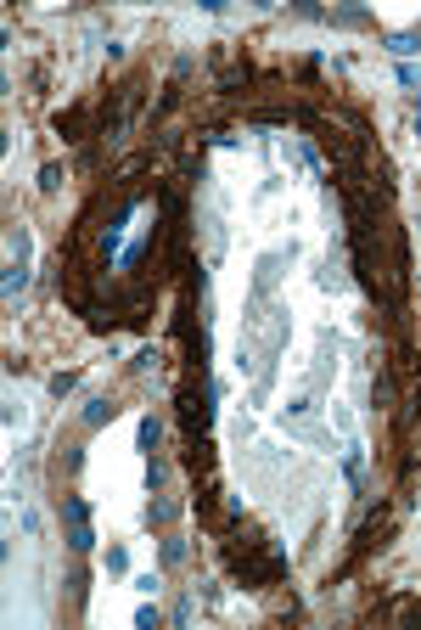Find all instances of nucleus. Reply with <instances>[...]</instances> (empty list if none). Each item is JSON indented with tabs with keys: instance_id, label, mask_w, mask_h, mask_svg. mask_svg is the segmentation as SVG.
<instances>
[{
	"instance_id": "nucleus-1",
	"label": "nucleus",
	"mask_w": 421,
	"mask_h": 630,
	"mask_svg": "<svg viewBox=\"0 0 421 630\" xmlns=\"http://www.w3.org/2000/svg\"><path fill=\"white\" fill-rule=\"evenodd\" d=\"M28 287V231L11 226L6 231V304H17Z\"/></svg>"
},
{
	"instance_id": "nucleus-2",
	"label": "nucleus",
	"mask_w": 421,
	"mask_h": 630,
	"mask_svg": "<svg viewBox=\"0 0 421 630\" xmlns=\"http://www.w3.org/2000/svg\"><path fill=\"white\" fill-rule=\"evenodd\" d=\"M62 524H68V551H90V546H96V529H90V507H84V495H68V501H62Z\"/></svg>"
},
{
	"instance_id": "nucleus-3",
	"label": "nucleus",
	"mask_w": 421,
	"mask_h": 630,
	"mask_svg": "<svg viewBox=\"0 0 421 630\" xmlns=\"http://www.w3.org/2000/svg\"><path fill=\"white\" fill-rule=\"evenodd\" d=\"M113 411H118V405H113L107 394H90V399H84V428H101V422H113Z\"/></svg>"
},
{
	"instance_id": "nucleus-4",
	"label": "nucleus",
	"mask_w": 421,
	"mask_h": 630,
	"mask_svg": "<svg viewBox=\"0 0 421 630\" xmlns=\"http://www.w3.org/2000/svg\"><path fill=\"white\" fill-rule=\"evenodd\" d=\"M388 51L393 57H421V34H388Z\"/></svg>"
},
{
	"instance_id": "nucleus-5",
	"label": "nucleus",
	"mask_w": 421,
	"mask_h": 630,
	"mask_svg": "<svg viewBox=\"0 0 421 630\" xmlns=\"http://www.w3.org/2000/svg\"><path fill=\"white\" fill-rule=\"evenodd\" d=\"M140 451H146V456L157 451V416H140Z\"/></svg>"
},
{
	"instance_id": "nucleus-6",
	"label": "nucleus",
	"mask_w": 421,
	"mask_h": 630,
	"mask_svg": "<svg viewBox=\"0 0 421 630\" xmlns=\"http://www.w3.org/2000/svg\"><path fill=\"white\" fill-rule=\"evenodd\" d=\"M135 625H140V630H157V625H163V614L146 602V608H135Z\"/></svg>"
},
{
	"instance_id": "nucleus-7",
	"label": "nucleus",
	"mask_w": 421,
	"mask_h": 630,
	"mask_svg": "<svg viewBox=\"0 0 421 630\" xmlns=\"http://www.w3.org/2000/svg\"><path fill=\"white\" fill-rule=\"evenodd\" d=\"M57 186H62V169L45 163V169H40V192H57Z\"/></svg>"
},
{
	"instance_id": "nucleus-8",
	"label": "nucleus",
	"mask_w": 421,
	"mask_h": 630,
	"mask_svg": "<svg viewBox=\"0 0 421 630\" xmlns=\"http://www.w3.org/2000/svg\"><path fill=\"white\" fill-rule=\"evenodd\" d=\"M135 591H140V597H157V591H163V580H157V574H135Z\"/></svg>"
},
{
	"instance_id": "nucleus-9",
	"label": "nucleus",
	"mask_w": 421,
	"mask_h": 630,
	"mask_svg": "<svg viewBox=\"0 0 421 630\" xmlns=\"http://www.w3.org/2000/svg\"><path fill=\"white\" fill-rule=\"evenodd\" d=\"M146 518H152V524H169V518H174V501H152V512H146Z\"/></svg>"
},
{
	"instance_id": "nucleus-10",
	"label": "nucleus",
	"mask_w": 421,
	"mask_h": 630,
	"mask_svg": "<svg viewBox=\"0 0 421 630\" xmlns=\"http://www.w3.org/2000/svg\"><path fill=\"white\" fill-rule=\"evenodd\" d=\"M180 557H186V541H180V535H174V541H163V563H180Z\"/></svg>"
},
{
	"instance_id": "nucleus-11",
	"label": "nucleus",
	"mask_w": 421,
	"mask_h": 630,
	"mask_svg": "<svg viewBox=\"0 0 421 630\" xmlns=\"http://www.w3.org/2000/svg\"><path fill=\"white\" fill-rule=\"evenodd\" d=\"M73 383H79V372H57V377H51V394H68Z\"/></svg>"
},
{
	"instance_id": "nucleus-12",
	"label": "nucleus",
	"mask_w": 421,
	"mask_h": 630,
	"mask_svg": "<svg viewBox=\"0 0 421 630\" xmlns=\"http://www.w3.org/2000/svg\"><path fill=\"white\" fill-rule=\"evenodd\" d=\"M124 563H130V557H124V546L107 551V574H124Z\"/></svg>"
},
{
	"instance_id": "nucleus-13",
	"label": "nucleus",
	"mask_w": 421,
	"mask_h": 630,
	"mask_svg": "<svg viewBox=\"0 0 421 630\" xmlns=\"http://www.w3.org/2000/svg\"><path fill=\"white\" fill-rule=\"evenodd\" d=\"M416 226H421V220H416Z\"/></svg>"
}]
</instances>
